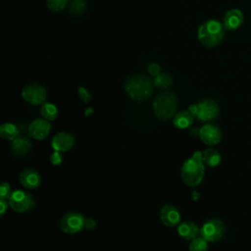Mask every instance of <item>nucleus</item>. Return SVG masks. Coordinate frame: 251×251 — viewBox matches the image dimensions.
Instances as JSON below:
<instances>
[{"label":"nucleus","instance_id":"obj_24","mask_svg":"<svg viewBox=\"0 0 251 251\" xmlns=\"http://www.w3.org/2000/svg\"><path fill=\"white\" fill-rule=\"evenodd\" d=\"M86 8V3L83 0H73L70 8V12L74 15H79L83 13Z\"/></svg>","mask_w":251,"mask_h":251},{"label":"nucleus","instance_id":"obj_20","mask_svg":"<svg viewBox=\"0 0 251 251\" xmlns=\"http://www.w3.org/2000/svg\"><path fill=\"white\" fill-rule=\"evenodd\" d=\"M0 135L3 139L14 140L19 136V129L14 124L6 123L0 126Z\"/></svg>","mask_w":251,"mask_h":251},{"label":"nucleus","instance_id":"obj_21","mask_svg":"<svg viewBox=\"0 0 251 251\" xmlns=\"http://www.w3.org/2000/svg\"><path fill=\"white\" fill-rule=\"evenodd\" d=\"M41 115L43 119L51 122L58 117V109L52 103H44L41 107Z\"/></svg>","mask_w":251,"mask_h":251},{"label":"nucleus","instance_id":"obj_4","mask_svg":"<svg viewBox=\"0 0 251 251\" xmlns=\"http://www.w3.org/2000/svg\"><path fill=\"white\" fill-rule=\"evenodd\" d=\"M205 174L204 163L194 158L187 159L181 167V177L189 186H197L201 183Z\"/></svg>","mask_w":251,"mask_h":251},{"label":"nucleus","instance_id":"obj_26","mask_svg":"<svg viewBox=\"0 0 251 251\" xmlns=\"http://www.w3.org/2000/svg\"><path fill=\"white\" fill-rule=\"evenodd\" d=\"M13 191H11V186L8 182H2L0 186V199L6 200L9 199Z\"/></svg>","mask_w":251,"mask_h":251},{"label":"nucleus","instance_id":"obj_13","mask_svg":"<svg viewBox=\"0 0 251 251\" xmlns=\"http://www.w3.org/2000/svg\"><path fill=\"white\" fill-rule=\"evenodd\" d=\"M160 219L167 226H176L180 224V213L174 205H164L160 211Z\"/></svg>","mask_w":251,"mask_h":251},{"label":"nucleus","instance_id":"obj_12","mask_svg":"<svg viewBox=\"0 0 251 251\" xmlns=\"http://www.w3.org/2000/svg\"><path fill=\"white\" fill-rule=\"evenodd\" d=\"M75 136L69 132H58L51 140V146L55 151L66 152L75 145Z\"/></svg>","mask_w":251,"mask_h":251},{"label":"nucleus","instance_id":"obj_28","mask_svg":"<svg viewBox=\"0 0 251 251\" xmlns=\"http://www.w3.org/2000/svg\"><path fill=\"white\" fill-rule=\"evenodd\" d=\"M78 95L81 98V100L83 101V103H88L91 100V95L90 93L87 91L86 88H84L83 86H80L78 88Z\"/></svg>","mask_w":251,"mask_h":251},{"label":"nucleus","instance_id":"obj_10","mask_svg":"<svg viewBox=\"0 0 251 251\" xmlns=\"http://www.w3.org/2000/svg\"><path fill=\"white\" fill-rule=\"evenodd\" d=\"M199 137L207 145H216L222 140V131L217 126L206 124L199 129Z\"/></svg>","mask_w":251,"mask_h":251},{"label":"nucleus","instance_id":"obj_30","mask_svg":"<svg viewBox=\"0 0 251 251\" xmlns=\"http://www.w3.org/2000/svg\"><path fill=\"white\" fill-rule=\"evenodd\" d=\"M96 226H97L96 222L93 219L86 218L84 220V228H86L87 230H93L96 228Z\"/></svg>","mask_w":251,"mask_h":251},{"label":"nucleus","instance_id":"obj_18","mask_svg":"<svg viewBox=\"0 0 251 251\" xmlns=\"http://www.w3.org/2000/svg\"><path fill=\"white\" fill-rule=\"evenodd\" d=\"M193 115L188 111H180L174 117V126L178 129H185L189 127L193 123Z\"/></svg>","mask_w":251,"mask_h":251},{"label":"nucleus","instance_id":"obj_19","mask_svg":"<svg viewBox=\"0 0 251 251\" xmlns=\"http://www.w3.org/2000/svg\"><path fill=\"white\" fill-rule=\"evenodd\" d=\"M203 154V163L209 167H217L222 160L221 154L212 148H208L202 152Z\"/></svg>","mask_w":251,"mask_h":251},{"label":"nucleus","instance_id":"obj_33","mask_svg":"<svg viewBox=\"0 0 251 251\" xmlns=\"http://www.w3.org/2000/svg\"><path fill=\"white\" fill-rule=\"evenodd\" d=\"M92 112H93V109L91 107H89L87 110H85V116H89Z\"/></svg>","mask_w":251,"mask_h":251},{"label":"nucleus","instance_id":"obj_3","mask_svg":"<svg viewBox=\"0 0 251 251\" xmlns=\"http://www.w3.org/2000/svg\"><path fill=\"white\" fill-rule=\"evenodd\" d=\"M125 89L131 99L145 100L152 93L153 83L144 75H133L126 79Z\"/></svg>","mask_w":251,"mask_h":251},{"label":"nucleus","instance_id":"obj_5","mask_svg":"<svg viewBox=\"0 0 251 251\" xmlns=\"http://www.w3.org/2000/svg\"><path fill=\"white\" fill-rule=\"evenodd\" d=\"M9 207L18 212V213H25L33 209L35 202L33 196L23 190H15L12 192L11 196L8 199Z\"/></svg>","mask_w":251,"mask_h":251},{"label":"nucleus","instance_id":"obj_27","mask_svg":"<svg viewBox=\"0 0 251 251\" xmlns=\"http://www.w3.org/2000/svg\"><path fill=\"white\" fill-rule=\"evenodd\" d=\"M63 155H62V152L60 151H55L51 154L50 156V162L52 165H55V166H58L60 165L62 162H63Z\"/></svg>","mask_w":251,"mask_h":251},{"label":"nucleus","instance_id":"obj_7","mask_svg":"<svg viewBox=\"0 0 251 251\" xmlns=\"http://www.w3.org/2000/svg\"><path fill=\"white\" fill-rule=\"evenodd\" d=\"M225 229V224L221 220L211 219L201 226L200 235L208 242H217L223 237Z\"/></svg>","mask_w":251,"mask_h":251},{"label":"nucleus","instance_id":"obj_29","mask_svg":"<svg viewBox=\"0 0 251 251\" xmlns=\"http://www.w3.org/2000/svg\"><path fill=\"white\" fill-rule=\"evenodd\" d=\"M148 72H149V74H150V75L157 76L158 75H160L161 68H160V66H159L158 64H156V63H152V64H150V65H149V67H148Z\"/></svg>","mask_w":251,"mask_h":251},{"label":"nucleus","instance_id":"obj_34","mask_svg":"<svg viewBox=\"0 0 251 251\" xmlns=\"http://www.w3.org/2000/svg\"><path fill=\"white\" fill-rule=\"evenodd\" d=\"M198 197H199V195H198L196 192H193V199H194V200H197Z\"/></svg>","mask_w":251,"mask_h":251},{"label":"nucleus","instance_id":"obj_9","mask_svg":"<svg viewBox=\"0 0 251 251\" xmlns=\"http://www.w3.org/2000/svg\"><path fill=\"white\" fill-rule=\"evenodd\" d=\"M196 117L199 121L209 122L215 120L220 114V108L216 101L212 99H205L197 104Z\"/></svg>","mask_w":251,"mask_h":251},{"label":"nucleus","instance_id":"obj_17","mask_svg":"<svg viewBox=\"0 0 251 251\" xmlns=\"http://www.w3.org/2000/svg\"><path fill=\"white\" fill-rule=\"evenodd\" d=\"M31 147H32L31 142L25 137L18 136L17 138L12 140V151L16 156L21 157L25 155L26 153L29 152Z\"/></svg>","mask_w":251,"mask_h":251},{"label":"nucleus","instance_id":"obj_23","mask_svg":"<svg viewBox=\"0 0 251 251\" xmlns=\"http://www.w3.org/2000/svg\"><path fill=\"white\" fill-rule=\"evenodd\" d=\"M208 250V241L202 236L196 237L191 240L189 244V251H207Z\"/></svg>","mask_w":251,"mask_h":251},{"label":"nucleus","instance_id":"obj_22","mask_svg":"<svg viewBox=\"0 0 251 251\" xmlns=\"http://www.w3.org/2000/svg\"><path fill=\"white\" fill-rule=\"evenodd\" d=\"M153 83L155 86H158L160 88H166L173 83V77L169 74H160L155 76Z\"/></svg>","mask_w":251,"mask_h":251},{"label":"nucleus","instance_id":"obj_11","mask_svg":"<svg viewBox=\"0 0 251 251\" xmlns=\"http://www.w3.org/2000/svg\"><path fill=\"white\" fill-rule=\"evenodd\" d=\"M51 131V125L49 121L45 119H37L28 126L29 135L38 140L45 139Z\"/></svg>","mask_w":251,"mask_h":251},{"label":"nucleus","instance_id":"obj_15","mask_svg":"<svg viewBox=\"0 0 251 251\" xmlns=\"http://www.w3.org/2000/svg\"><path fill=\"white\" fill-rule=\"evenodd\" d=\"M244 16L239 9L228 10L224 17V26L228 30H235L243 24Z\"/></svg>","mask_w":251,"mask_h":251},{"label":"nucleus","instance_id":"obj_1","mask_svg":"<svg viewBox=\"0 0 251 251\" xmlns=\"http://www.w3.org/2000/svg\"><path fill=\"white\" fill-rule=\"evenodd\" d=\"M224 37L223 25L216 20L204 22L198 28L199 41L208 48L216 47Z\"/></svg>","mask_w":251,"mask_h":251},{"label":"nucleus","instance_id":"obj_8","mask_svg":"<svg viewBox=\"0 0 251 251\" xmlns=\"http://www.w3.org/2000/svg\"><path fill=\"white\" fill-rule=\"evenodd\" d=\"M22 97L31 105H39L46 100L47 91L39 83H29L23 88Z\"/></svg>","mask_w":251,"mask_h":251},{"label":"nucleus","instance_id":"obj_14","mask_svg":"<svg viewBox=\"0 0 251 251\" xmlns=\"http://www.w3.org/2000/svg\"><path fill=\"white\" fill-rule=\"evenodd\" d=\"M20 182L27 189H34L38 187L41 183V177L37 171L34 169H25L20 173Z\"/></svg>","mask_w":251,"mask_h":251},{"label":"nucleus","instance_id":"obj_32","mask_svg":"<svg viewBox=\"0 0 251 251\" xmlns=\"http://www.w3.org/2000/svg\"><path fill=\"white\" fill-rule=\"evenodd\" d=\"M197 110H198V108H197V104H193V105H190V106L188 107V111H189L193 116H196V114H197Z\"/></svg>","mask_w":251,"mask_h":251},{"label":"nucleus","instance_id":"obj_31","mask_svg":"<svg viewBox=\"0 0 251 251\" xmlns=\"http://www.w3.org/2000/svg\"><path fill=\"white\" fill-rule=\"evenodd\" d=\"M9 206V202L7 200H1L0 201V215L4 216Z\"/></svg>","mask_w":251,"mask_h":251},{"label":"nucleus","instance_id":"obj_2","mask_svg":"<svg viewBox=\"0 0 251 251\" xmlns=\"http://www.w3.org/2000/svg\"><path fill=\"white\" fill-rule=\"evenodd\" d=\"M176 108L177 97L170 91L159 94L153 101V111L155 116L164 121L175 117Z\"/></svg>","mask_w":251,"mask_h":251},{"label":"nucleus","instance_id":"obj_25","mask_svg":"<svg viewBox=\"0 0 251 251\" xmlns=\"http://www.w3.org/2000/svg\"><path fill=\"white\" fill-rule=\"evenodd\" d=\"M68 0H47V6L50 10L54 12H60L62 11L66 5H67Z\"/></svg>","mask_w":251,"mask_h":251},{"label":"nucleus","instance_id":"obj_6","mask_svg":"<svg viewBox=\"0 0 251 251\" xmlns=\"http://www.w3.org/2000/svg\"><path fill=\"white\" fill-rule=\"evenodd\" d=\"M84 220L85 218L81 214L69 212L60 219L59 227L65 233H77L84 228Z\"/></svg>","mask_w":251,"mask_h":251},{"label":"nucleus","instance_id":"obj_16","mask_svg":"<svg viewBox=\"0 0 251 251\" xmlns=\"http://www.w3.org/2000/svg\"><path fill=\"white\" fill-rule=\"evenodd\" d=\"M177 233L184 240H192L200 233V228L193 222H183L177 226Z\"/></svg>","mask_w":251,"mask_h":251}]
</instances>
